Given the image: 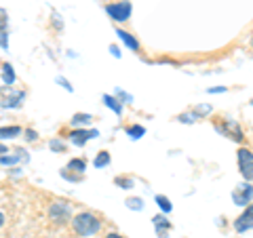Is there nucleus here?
Segmentation results:
<instances>
[{
    "label": "nucleus",
    "mask_w": 253,
    "mask_h": 238,
    "mask_svg": "<svg viewBox=\"0 0 253 238\" xmlns=\"http://www.w3.org/2000/svg\"><path fill=\"white\" fill-rule=\"evenodd\" d=\"M2 224H4V215L0 213V228H2Z\"/></svg>",
    "instance_id": "obj_27"
},
{
    "label": "nucleus",
    "mask_w": 253,
    "mask_h": 238,
    "mask_svg": "<svg viewBox=\"0 0 253 238\" xmlns=\"http://www.w3.org/2000/svg\"><path fill=\"white\" fill-rule=\"evenodd\" d=\"M179 120H181V122H194V120H196V114H181Z\"/></svg>",
    "instance_id": "obj_20"
},
{
    "label": "nucleus",
    "mask_w": 253,
    "mask_h": 238,
    "mask_svg": "<svg viewBox=\"0 0 253 238\" xmlns=\"http://www.w3.org/2000/svg\"><path fill=\"white\" fill-rule=\"evenodd\" d=\"M139 204H141L139 198H131V200H129V207L131 209H139Z\"/></svg>",
    "instance_id": "obj_21"
},
{
    "label": "nucleus",
    "mask_w": 253,
    "mask_h": 238,
    "mask_svg": "<svg viewBox=\"0 0 253 238\" xmlns=\"http://www.w3.org/2000/svg\"><path fill=\"white\" fill-rule=\"evenodd\" d=\"M232 198L239 207H245V204H249V200L253 198V188L251 186H241V190H236V192L232 194Z\"/></svg>",
    "instance_id": "obj_6"
},
{
    "label": "nucleus",
    "mask_w": 253,
    "mask_h": 238,
    "mask_svg": "<svg viewBox=\"0 0 253 238\" xmlns=\"http://www.w3.org/2000/svg\"><path fill=\"white\" fill-rule=\"evenodd\" d=\"M21 133V126H0V139H11Z\"/></svg>",
    "instance_id": "obj_9"
},
{
    "label": "nucleus",
    "mask_w": 253,
    "mask_h": 238,
    "mask_svg": "<svg viewBox=\"0 0 253 238\" xmlns=\"http://www.w3.org/2000/svg\"><path fill=\"white\" fill-rule=\"evenodd\" d=\"M28 139L34 141V139H36V133H34V131H28Z\"/></svg>",
    "instance_id": "obj_24"
},
{
    "label": "nucleus",
    "mask_w": 253,
    "mask_h": 238,
    "mask_svg": "<svg viewBox=\"0 0 253 238\" xmlns=\"http://www.w3.org/2000/svg\"><path fill=\"white\" fill-rule=\"evenodd\" d=\"M253 228V204H249L247 209H245V213L234 221V230L239 234H243V232H247V230H251Z\"/></svg>",
    "instance_id": "obj_5"
},
{
    "label": "nucleus",
    "mask_w": 253,
    "mask_h": 238,
    "mask_svg": "<svg viewBox=\"0 0 253 238\" xmlns=\"http://www.w3.org/2000/svg\"><path fill=\"white\" fill-rule=\"evenodd\" d=\"M19 160V156H0V162L2 164H15Z\"/></svg>",
    "instance_id": "obj_18"
},
{
    "label": "nucleus",
    "mask_w": 253,
    "mask_h": 238,
    "mask_svg": "<svg viewBox=\"0 0 253 238\" xmlns=\"http://www.w3.org/2000/svg\"><path fill=\"white\" fill-rule=\"evenodd\" d=\"M154 224H156V228H171V224H169V221L167 219H165V217H161V215H158V217H154Z\"/></svg>",
    "instance_id": "obj_19"
},
{
    "label": "nucleus",
    "mask_w": 253,
    "mask_h": 238,
    "mask_svg": "<svg viewBox=\"0 0 253 238\" xmlns=\"http://www.w3.org/2000/svg\"><path fill=\"white\" fill-rule=\"evenodd\" d=\"M239 169L245 179L253 181V152L251 150H247V148L239 150Z\"/></svg>",
    "instance_id": "obj_2"
},
{
    "label": "nucleus",
    "mask_w": 253,
    "mask_h": 238,
    "mask_svg": "<svg viewBox=\"0 0 253 238\" xmlns=\"http://www.w3.org/2000/svg\"><path fill=\"white\" fill-rule=\"evenodd\" d=\"M126 133H129L133 139H137V137H144L146 129H144V126H137V124H133V126H129V129H126Z\"/></svg>",
    "instance_id": "obj_14"
},
{
    "label": "nucleus",
    "mask_w": 253,
    "mask_h": 238,
    "mask_svg": "<svg viewBox=\"0 0 253 238\" xmlns=\"http://www.w3.org/2000/svg\"><path fill=\"white\" fill-rule=\"evenodd\" d=\"M91 120H93V116H89V114H76V116L72 118L74 124H89Z\"/></svg>",
    "instance_id": "obj_16"
},
{
    "label": "nucleus",
    "mask_w": 253,
    "mask_h": 238,
    "mask_svg": "<svg viewBox=\"0 0 253 238\" xmlns=\"http://www.w3.org/2000/svg\"><path fill=\"white\" fill-rule=\"evenodd\" d=\"M68 169H70V171H78V173H83V171L86 169V164H84L83 158H74V160H70Z\"/></svg>",
    "instance_id": "obj_11"
},
{
    "label": "nucleus",
    "mask_w": 253,
    "mask_h": 238,
    "mask_svg": "<svg viewBox=\"0 0 253 238\" xmlns=\"http://www.w3.org/2000/svg\"><path fill=\"white\" fill-rule=\"evenodd\" d=\"M106 238H123V236H121V234H114V232H112V234H108Z\"/></svg>",
    "instance_id": "obj_25"
},
{
    "label": "nucleus",
    "mask_w": 253,
    "mask_h": 238,
    "mask_svg": "<svg viewBox=\"0 0 253 238\" xmlns=\"http://www.w3.org/2000/svg\"><path fill=\"white\" fill-rule=\"evenodd\" d=\"M156 202H158V207H161L165 213H169V211H171V202H169V198H165V196L158 194V196H156Z\"/></svg>",
    "instance_id": "obj_15"
},
{
    "label": "nucleus",
    "mask_w": 253,
    "mask_h": 238,
    "mask_svg": "<svg viewBox=\"0 0 253 238\" xmlns=\"http://www.w3.org/2000/svg\"><path fill=\"white\" fill-rule=\"evenodd\" d=\"M91 137H97V131H83V129H76V131L70 133V139H72V144H76V146H84Z\"/></svg>",
    "instance_id": "obj_7"
},
{
    "label": "nucleus",
    "mask_w": 253,
    "mask_h": 238,
    "mask_svg": "<svg viewBox=\"0 0 253 238\" xmlns=\"http://www.w3.org/2000/svg\"><path fill=\"white\" fill-rule=\"evenodd\" d=\"M118 36H121V40H123L126 46H129L131 51H139V42H137L135 38H133V36L129 34V32H125V30H118Z\"/></svg>",
    "instance_id": "obj_8"
},
{
    "label": "nucleus",
    "mask_w": 253,
    "mask_h": 238,
    "mask_svg": "<svg viewBox=\"0 0 253 238\" xmlns=\"http://www.w3.org/2000/svg\"><path fill=\"white\" fill-rule=\"evenodd\" d=\"M51 148H53V150H59V152H61L63 144H61V141H51Z\"/></svg>",
    "instance_id": "obj_22"
},
{
    "label": "nucleus",
    "mask_w": 253,
    "mask_h": 238,
    "mask_svg": "<svg viewBox=\"0 0 253 238\" xmlns=\"http://www.w3.org/2000/svg\"><path fill=\"white\" fill-rule=\"evenodd\" d=\"M106 11L114 21H126L131 15V2L129 0H123V2H116V4H108Z\"/></svg>",
    "instance_id": "obj_3"
},
{
    "label": "nucleus",
    "mask_w": 253,
    "mask_h": 238,
    "mask_svg": "<svg viewBox=\"0 0 253 238\" xmlns=\"http://www.w3.org/2000/svg\"><path fill=\"white\" fill-rule=\"evenodd\" d=\"M97 169H101V166H106V164H110V154L108 152H99V156L95 158V162H93Z\"/></svg>",
    "instance_id": "obj_13"
},
{
    "label": "nucleus",
    "mask_w": 253,
    "mask_h": 238,
    "mask_svg": "<svg viewBox=\"0 0 253 238\" xmlns=\"http://www.w3.org/2000/svg\"><path fill=\"white\" fill-rule=\"evenodd\" d=\"M104 101H106V106H108V108H112L116 114H123V108H121V104H118L114 97H110V95H104Z\"/></svg>",
    "instance_id": "obj_12"
},
{
    "label": "nucleus",
    "mask_w": 253,
    "mask_h": 238,
    "mask_svg": "<svg viewBox=\"0 0 253 238\" xmlns=\"http://www.w3.org/2000/svg\"><path fill=\"white\" fill-rule=\"evenodd\" d=\"M0 154H6V146L0 144Z\"/></svg>",
    "instance_id": "obj_26"
},
{
    "label": "nucleus",
    "mask_w": 253,
    "mask_h": 238,
    "mask_svg": "<svg viewBox=\"0 0 253 238\" xmlns=\"http://www.w3.org/2000/svg\"><path fill=\"white\" fill-rule=\"evenodd\" d=\"M72 228H74V232L81 234V236H93V234L99 232L101 221L95 213L83 211V213H78L76 217H72Z\"/></svg>",
    "instance_id": "obj_1"
},
{
    "label": "nucleus",
    "mask_w": 253,
    "mask_h": 238,
    "mask_svg": "<svg viewBox=\"0 0 253 238\" xmlns=\"http://www.w3.org/2000/svg\"><path fill=\"white\" fill-rule=\"evenodd\" d=\"M226 89H224V86H217V89H209V93H224Z\"/></svg>",
    "instance_id": "obj_23"
},
{
    "label": "nucleus",
    "mask_w": 253,
    "mask_h": 238,
    "mask_svg": "<svg viewBox=\"0 0 253 238\" xmlns=\"http://www.w3.org/2000/svg\"><path fill=\"white\" fill-rule=\"evenodd\" d=\"M6 26H9V19H6V11L0 9V34L6 32Z\"/></svg>",
    "instance_id": "obj_17"
},
{
    "label": "nucleus",
    "mask_w": 253,
    "mask_h": 238,
    "mask_svg": "<svg viewBox=\"0 0 253 238\" xmlns=\"http://www.w3.org/2000/svg\"><path fill=\"white\" fill-rule=\"evenodd\" d=\"M51 219L55 221V224H63V221H68L70 217H72V209H70V204L66 202H55L51 204Z\"/></svg>",
    "instance_id": "obj_4"
},
{
    "label": "nucleus",
    "mask_w": 253,
    "mask_h": 238,
    "mask_svg": "<svg viewBox=\"0 0 253 238\" xmlns=\"http://www.w3.org/2000/svg\"><path fill=\"white\" fill-rule=\"evenodd\" d=\"M2 78H4L6 84H13L15 82V72H13V68L9 66V63H4V66H2Z\"/></svg>",
    "instance_id": "obj_10"
}]
</instances>
